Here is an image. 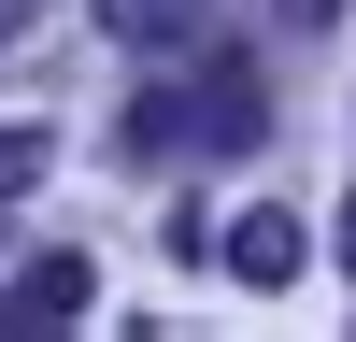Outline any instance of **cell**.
<instances>
[{"instance_id":"obj_1","label":"cell","mask_w":356,"mask_h":342,"mask_svg":"<svg viewBox=\"0 0 356 342\" xmlns=\"http://www.w3.org/2000/svg\"><path fill=\"white\" fill-rule=\"evenodd\" d=\"M257 129H271V100H257V57H214V72L157 86V100L129 114V142H143V157H200V142H257Z\"/></svg>"},{"instance_id":"obj_7","label":"cell","mask_w":356,"mask_h":342,"mask_svg":"<svg viewBox=\"0 0 356 342\" xmlns=\"http://www.w3.org/2000/svg\"><path fill=\"white\" fill-rule=\"evenodd\" d=\"M342 271H356V200H342Z\"/></svg>"},{"instance_id":"obj_2","label":"cell","mask_w":356,"mask_h":342,"mask_svg":"<svg viewBox=\"0 0 356 342\" xmlns=\"http://www.w3.org/2000/svg\"><path fill=\"white\" fill-rule=\"evenodd\" d=\"M57 314H86V256H29L0 285V328H57Z\"/></svg>"},{"instance_id":"obj_8","label":"cell","mask_w":356,"mask_h":342,"mask_svg":"<svg viewBox=\"0 0 356 342\" xmlns=\"http://www.w3.org/2000/svg\"><path fill=\"white\" fill-rule=\"evenodd\" d=\"M0 15H15V0H0Z\"/></svg>"},{"instance_id":"obj_5","label":"cell","mask_w":356,"mask_h":342,"mask_svg":"<svg viewBox=\"0 0 356 342\" xmlns=\"http://www.w3.org/2000/svg\"><path fill=\"white\" fill-rule=\"evenodd\" d=\"M43 186V129H0V200H29Z\"/></svg>"},{"instance_id":"obj_6","label":"cell","mask_w":356,"mask_h":342,"mask_svg":"<svg viewBox=\"0 0 356 342\" xmlns=\"http://www.w3.org/2000/svg\"><path fill=\"white\" fill-rule=\"evenodd\" d=\"M271 15H285V28H328V15H342V0H271Z\"/></svg>"},{"instance_id":"obj_4","label":"cell","mask_w":356,"mask_h":342,"mask_svg":"<svg viewBox=\"0 0 356 342\" xmlns=\"http://www.w3.org/2000/svg\"><path fill=\"white\" fill-rule=\"evenodd\" d=\"M200 15H214V0H100V28H114V43H186Z\"/></svg>"},{"instance_id":"obj_3","label":"cell","mask_w":356,"mask_h":342,"mask_svg":"<svg viewBox=\"0 0 356 342\" xmlns=\"http://www.w3.org/2000/svg\"><path fill=\"white\" fill-rule=\"evenodd\" d=\"M228 271H243V285H300V228H285V214H243V228H228Z\"/></svg>"}]
</instances>
